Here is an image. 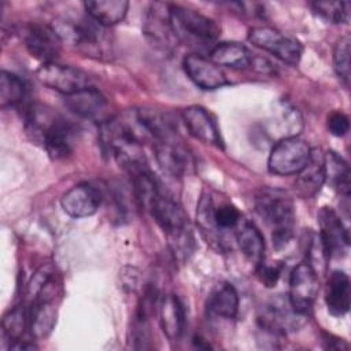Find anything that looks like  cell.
I'll list each match as a JSON object with an SVG mask.
<instances>
[{"label": "cell", "mask_w": 351, "mask_h": 351, "mask_svg": "<svg viewBox=\"0 0 351 351\" xmlns=\"http://www.w3.org/2000/svg\"><path fill=\"white\" fill-rule=\"evenodd\" d=\"M325 182V170H324V155L318 149H311V156L307 165L298 173L296 181L293 184L295 193L299 197L310 199L319 192L321 186Z\"/></svg>", "instance_id": "ac0fdd59"}, {"label": "cell", "mask_w": 351, "mask_h": 351, "mask_svg": "<svg viewBox=\"0 0 351 351\" xmlns=\"http://www.w3.org/2000/svg\"><path fill=\"white\" fill-rule=\"evenodd\" d=\"M159 321L169 340H178L185 329V308L177 295H165L159 303Z\"/></svg>", "instance_id": "d6986e66"}, {"label": "cell", "mask_w": 351, "mask_h": 351, "mask_svg": "<svg viewBox=\"0 0 351 351\" xmlns=\"http://www.w3.org/2000/svg\"><path fill=\"white\" fill-rule=\"evenodd\" d=\"M314 14L332 23H348L350 8L348 1H318L311 3Z\"/></svg>", "instance_id": "f1b7e54d"}, {"label": "cell", "mask_w": 351, "mask_h": 351, "mask_svg": "<svg viewBox=\"0 0 351 351\" xmlns=\"http://www.w3.org/2000/svg\"><path fill=\"white\" fill-rule=\"evenodd\" d=\"M53 278H55V269L51 265L41 266L33 274V277L27 285V296L34 299Z\"/></svg>", "instance_id": "d6a6232c"}, {"label": "cell", "mask_w": 351, "mask_h": 351, "mask_svg": "<svg viewBox=\"0 0 351 351\" xmlns=\"http://www.w3.org/2000/svg\"><path fill=\"white\" fill-rule=\"evenodd\" d=\"M26 96L25 81L10 71L3 70L0 74V106L1 108L15 107L23 101Z\"/></svg>", "instance_id": "83f0119b"}, {"label": "cell", "mask_w": 351, "mask_h": 351, "mask_svg": "<svg viewBox=\"0 0 351 351\" xmlns=\"http://www.w3.org/2000/svg\"><path fill=\"white\" fill-rule=\"evenodd\" d=\"M36 74L41 84L64 96L92 88V78L88 73L67 64H58L55 62L45 63Z\"/></svg>", "instance_id": "ba28073f"}, {"label": "cell", "mask_w": 351, "mask_h": 351, "mask_svg": "<svg viewBox=\"0 0 351 351\" xmlns=\"http://www.w3.org/2000/svg\"><path fill=\"white\" fill-rule=\"evenodd\" d=\"M350 36L346 34L335 45L333 67L344 86L350 85Z\"/></svg>", "instance_id": "4dcf8cb0"}, {"label": "cell", "mask_w": 351, "mask_h": 351, "mask_svg": "<svg viewBox=\"0 0 351 351\" xmlns=\"http://www.w3.org/2000/svg\"><path fill=\"white\" fill-rule=\"evenodd\" d=\"M281 265H265L263 262L258 265V276L266 287H274L281 276Z\"/></svg>", "instance_id": "e575fe53"}, {"label": "cell", "mask_w": 351, "mask_h": 351, "mask_svg": "<svg viewBox=\"0 0 351 351\" xmlns=\"http://www.w3.org/2000/svg\"><path fill=\"white\" fill-rule=\"evenodd\" d=\"M318 288V276L315 270L307 262L296 265L289 277L288 300L292 308L296 313L306 315L315 300Z\"/></svg>", "instance_id": "8fae6325"}, {"label": "cell", "mask_w": 351, "mask_h": 351, "mask_svg": "<svg viewBox=\"0 0 351 351\" xmlns=\"http://www.w3.org/2000/svg\"><path fill=\"white\" fill-rule=\"evenodd\" d=\"M311 156V148L307 141L296 136H288L276 143L271 148L267 167L276 176L298 174L307 165Z\"/></svg>", "instance_id": "8992f818"}, {"label": "cell", "mask_w": 351, "mask_h": 351, "mask_svg": "<svg viewBox=\"0 0 351 351\" xmlns=\"http://www.w3.org/2000/svg\"><path fill=\"white\" fill-rule=\"evenodd\" d=\"M210 60L217 66L230 69H247L252 64L251 52L239 43H219L208 53Z\"/></svg>", "instance_id": "cb8c5ba5"}, {"label": "cell", "mask_w": 351, "mask_h": 351, "mask_svg": "<svg viewBox=\"0 0 351 351\" xmlns=\"http://www.w3.org/2000/svg\"><path fill=\"white\" fill-rule=\"evenodd\" d=\"M148 213L165 232L169 245L178 259H188L193 251V234L182 207L162 188L154 197Z\"/></svg>", "instance_id": "7a4b0ae2"}, {"label": "cell", "mask_w": 351, "mask_h": 351, "mask_svg": "<svg viewBox=\"0 0 351 351\" xmlns=\"http://www.w3.org/2000/svg\"><path fill=\"white\" fill-rule=\"evenodd\" d=\"M53 29L62 40L70 41L90 56L101 58L107 52L106 27L89 16L77 21H59L56 26L53 25Z\"/></svg>", "instance_id": "5b68a950"}, {"label": "cell", "mask_w": 351, "mask_h": 351, "mask_svg": "<svg viewBox=\"0 0 351 351\" xmlns=\"http://www.w3.org/2000/svg\"><path fill=\"white\" fill-rule=\"evenodd\" d=\"M169 8L171 27L177 41L195 49L199 55H202V52L210 53L221 34L218 23L188 7L170 4Z\"/></svg>", "instance_id": "3957f363"}, {"label": "cell", "mask_w": 351, "mask_h": 351, "mask_svg": "<svg viewBox=\"0 0 351 351\" xmlns=\"http://www.w3.org/2000/svg\"><path fill=\"white\" fill-rule=\"evenodd\" d=\"M22 40L29 53L45 63H52L62 51L63 40L53 29L40 22H30L22 29Z\"/></svg>", "instance_id": "30bf717a"}, {"label": "cell", "mask_w": 351, "mask_h": 351, "mask_svg": "<svg viewBox=\"0 0 351 351\" xmlns=\"http://www.w3.org/2000/svg\"><path fill=\"white\" fill-rule=\"evenodd\" d=\"M304 315L296 313L288 298L276 296L270 299L262 310L259 317V325L270 335H280L288 330H295L302 325Z\"/></svg>", "instance_id": "4fadbf2b"}, {"label": "cell", "mask_w": 351, "mask_h": 351, "mask_svg": "<svg viewBox=\"0 0 351 351\" xmlns=\"http://www.w3.org/2000/svg\"><path fill=\"white\" fill-rule=\"evenodd\" d=\"M182 66L191 81L204 90L218 89L229 84L219 66L213 63L210 59H206L203 55H186L182 60Z\"/></svg>", "instance_id": "9a60e30c"}, {"label": "cell", "mask_w": 351, "mask_h": 351, "mask_svg": "<svg viewBox=\"0 0 351 351\" xmlns=\"http://www.w3.org/2000/svg\"><path fill=\"white\" fill-rule=\"evenodd\" d=\"M207 313L211 317L232 319L239 311V295L236 288L229 282L218 284L208 295Z\"/></svg>", "instance_id": "7402d4cb"}, {"label": "cell", "mask_w": 351, "mask_h": 351, "mask_svg": "<svg viewBox=\"0 0 351 351\" xmlns=\"http://www.w3.org/2000/svg\"><path fill=\"white\" fill-rule=\"evenodd\" d=\"M53 299H34L29 307V329L30 333L37 337H45L55 324V308L52 306Z\"/></svg>", "instance_id": "484cf974"}, {"label": "cell", "mask_w": 351, "mask_h": 351, "mask_svg": "<svg viewBox=\"0 0 351 351\" xmlns=\"http://www.w3.org/2000/svg\"><path fill=\"white\" fill-rule=\"evenodd\" d=\"M181 118L188 133L196 140L214 145L217 148H223V141L217 126L214 117L200 106H189L182 110Z\"/></svg>", "instance_id": "5bb4252c"}, {"label": "cell", "mask_w": 351, "mask_h": 351, "mask_svg": "<svg viewBox=\"0 0 351 351\" xmlns=\"http://www.w3.org/2000/svg\"><path fill=\"white\" fill-rule=\"evenodd\" d=\"M63 211L73 218L93 215L101 204V193L88 182H81L70 188L60 199Z\"/></svg>", "instance_id": "2e32d148"}, {"label": "cell", "mask_w": 351, "mask_h": 351, "mask_svg": "<svg viewBox=\"0 0 351 351\" xmlns=\"http://www.w3.org/2000/svg\"><path fill=\"white\" fill-rule=\"evenodd\" d=\"M236 240L243 255L256 266L263 262L265 258V239L261 230L251 222H245L240 226Z\"/></svg>", "instance_id": "4316f807"}, {"label": "cell", "mask_w": 351, "mask_h": 351, "mask_svg": "<svg viewBox=\"0 0 351 351\" xmlns=\"http://www.w3.org/2000/svg\"><path fill=\"white\" fill-rule=\"evenodd\" d=\"M170 4L152 3L149 4L143 23V33L148 43L162 52H171L178 41L174 36L170 21Z\"/></svg>", "instance_id": "9c48e42d"}, {"label": "cell", "mask_w": 351, "mask_h": 351, "mask_svg": "<svg viewBox=\"0 0 351 351\" xmlns=\"http://www.w3.org/2000/svg\"><path fill=\"white\" fill-rule=\"evenodd\" d=\"M213 221L217 230L234 228L240 221V211L230 203H223L218 207L214 206Z\"/></svg>", "instance_id": "1f68e13d"}, {"label": "cell", "mask_w": 351, "mask_h": 351, "mask_svg": "<svg viewBox=\"0 0 351 351\" xmlns=\"http://www.w3.org/2000/svg\"><path fill=\"white\" fill-rule=\"evenodd\" d=\"M325 181L343 197L350 196V167L347 162L335 151H328L324 155Z\"/></svg>", "instance_id": "d4e9b609"}, {"label": "cell", "mask_w": 351, "mask_h": 351, "mask_svg": "<svg viewBox=\"0 0 351 351\" xmlns=\"http://www.w3.org/2000/svg\"><path fill=\"white\" fill-rule=\"evenodd\" d=\"M328 129L333 136L343 137L344 134H347V132L350 129L348 117L343 112H339V111L332 112L328 117Z\"/></svg>", "instance_id": "836d02e7"}, {"label": "cell", "mask_w": 351, "mask_h": 351, "mask_svg": "<svg viewBox=\"0 0 351 351\" xmlns=\"http://www.w3.org/2000/svg\"><path fill=\"white\" fill-rule=\"evenodd\" d=\"M26 133L41 144L53 159L66 158L71 154L74 129L58 111L48 106L34 104L26 112Z\"/></svg>", "instance_id": "6da1fadb"}, {"label": "cell", "mask_w": 351, "mask_h": 351, "mask_svg": "<svg viewBox=\"0 0 351 351\" xmlns=\"http://www.w3.org/2000/svg\"><path fill=\"white\" fill-rule=\"evenodd\" d=\"M248 41L292 66L298 64L302 58L303 48L300 43L270 26H256L250 29Z\"/></svg>", "instance_id": "52a82bcc"}, {"label": "cell", "mask_w": 351, "mask_h": 351, "mask_svg": "<svg viewBox=\"0 0 351 351\" xmlns=\"http://www.w3.org/2000/svg\"><path fill=\"white\" fill-rule=\"evenodd\" d=\"M3 328L5 335L14 341L19 340L26 328H29V310L19 304L4 315Z\"/></svg>", "instance_id": "f546056e"}, {"label": "cell", "mask_w": 351, "mask_h": 351, "mask_svg": "<svg viewBox=\"0 0 351 351\" xmlns=\"http://www.w3.org/2000/svg\"><path fill=\"white\" fill-rule=\"evenodd\" d=\"M64 106L78 117L96 119L104 114L107 100L97 89L92 86L66 96Z\"/></svg>", "instance_id": "44dd1931"}, {"label": "cell", "mask_w": 351, "mask_h": 351, "mask_svg": "<svg viewBox=\"0 0 351 351\" xmlns=\"http://www.w3.org/2000/svg\"><path fill=\"white\" fill-rule=\"evenodd\" d=\"M325 303L328 311L335 317H343L350 310L351 303V288L350 278L341 270H335L330 273L326 282Z\"/></svg>", "instance_id": "ffe728a7"}, {"label": "cell", "mask_w": 351, "mask_h": 351, "mask_svg": "<svg viewBox=\"0 0 351 351\" xmlns=\"http://www.w3.org/2000/svg\"><path fill=\"white\" fill-rule=\"evenodd\" d=\"M255 208L271 229L273 245L277 250L285 247L292 239L295 223L291 197L280 189L263 188L255 197Z\"/></svg>", "instance_id": "277c9868"}, {"label": "cell", "mask_w": 351, "mask_h": 351, "mask_svg": "<svg viewBox=\"0 0 351 351\" xmlns=\"http://www.w3.org/2000/svg\"><path fill=\"white\" fill-rule=\"evenodd\" d=\"M318 236L328 258H343L350 247V236L340 217L330 207H322L318 211Z\"/></svg>", "instance_id": "7c38bea8"}, {"label": "cell", "mask_w": 351, "mask_h": 351, "mask_svg": "<svg viewBox=\"0 0 351 351\" xmlns=\"http://www.w3.org/2000/svg\"><path fill=\"white\" fill-rule=\"evenodd\" d=\"M154 152L159 167L170 177H182L189 167V154L176 136L154 141Z\"/></svg>", "instance_id": "e0dca14e"}, {"label": "cell", "mask_w": 351, "mask_h": 351, "mask_svg": "<svg viewBox=\"0 0 351 351\" xmlns=\"http://www.w3.org/2000/svg\"><path fill=\"white\" fill-rule=\"evenodd\" d=\"M128 7L129 3L126 0H96L84 3L86 15L104 27L121 22L128 12Z\"/></svg>", "instance_id": "603a6c76"}]
</instances>
